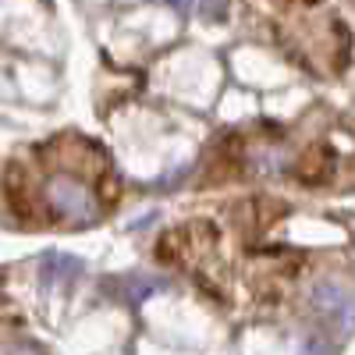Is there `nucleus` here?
<instances>
[{
  "label": "nucleus",
  "mask_w": 355,
  "mask_h": 355,
  "mask_svg": "<svg viewBox=\"0 0 355 355\" xmlns=\"http://www.w3.org/2000/svg\"><path fill=\"white\" fill-rule=\"evenodd\" d=\"M174 8H178V11L185 15V8H189V0H174Z\"/></svg>",
  "instance_id": "423d86ee"
},
{
  "label": "nucleus",
  "mask_w": 355,
  "mask_h": 355,
  "mask_svg": "<svg viewBox=\"0 0 355 355\" xmlns=\"http://www.w3.org/2000/svg\"><path fill=\"white\" fill-rule=\"evenodd\" d=\"M43 199H46V210L61 220H71V224H93L96 214H100V202L93 196L82 178L75 174H53L46 178V189H43Z\"/></svg>",
  "instance_id": "f257e3e1"
},
{
  "label": "nucleus",
  "mask_w": 355,
  "mask_h": 355,
  "mask_svg": "<svg viewBox=\"0 0 355 355\" xmlns=\"http://www.w3.org/2000/svg\"><path fill=\"white\" fill-rule=\"evenodd\" d=\"M153 288H157V281H150V277H121V281L107 284V291H114L121 302H142Z\"/></svg>",
  "instance_id": "7ed1b4c3"
},
{
  "label": "nucleus",
  "mask_w": 355,
  "mask_h": 355,
  "mask_svg": "<svg viewBox=\"0 0 355 355\" xmlns=\"http://www.w3.org/2000/svg\"><path fill=\"white\" fill-rule=\"evenodd\" d=\"M43 266H46V277H57V281H71V277H78L85 266L75 259V256H64V252H53V256H46L43 259Z\"/></svg>",
  "instance_id": "20e7f679"
},
{
  "label": "nucleus",
  "mask_w": 355,
  "mask_h": 355,
  "mask_svg": "<svg viewBox=\"0 0 355 355\" xmlns=\"http://www.w3.org/2000/svg\"><path fill=\"white\" fill-rule=\"evenodd\" d=\"M313 309H316L320 316H327L331 327H338V331H345V334L355 327V306H352L348 295L338 291L334 284H320V288H316V295H313Z\"/></svg>",
  "instance_id": "f03ea898"
},
{
  "label": "nucleus",
  "mask_w": 355,
  "mask_h": 355,
  "mask_svg": "<svg viewBox=\"0 0 355 355\" xmlns=\"http://www.w3.org/2000/svg\"><path fill=\"white\" fill-rule=\"evenodd\" d=\"M224 11H227V0H199V15L206 21H220Z\"/></svg>",
  "instance_id": "39448f33"
}]
</instances>
